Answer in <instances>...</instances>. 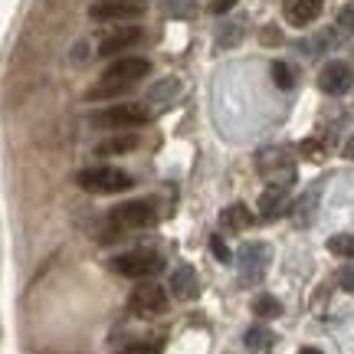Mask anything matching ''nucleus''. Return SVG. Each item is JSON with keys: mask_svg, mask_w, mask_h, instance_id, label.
Returning a JSON list of instances; mask_svg holds the SVG:
<instances>
[{"mask_svg": "<svg viewBox=\"0 0 354 354\" xmlns=\"http://www.w3.org/2000/svg\"><path fill=\"white\" fill-rule=\"evenodd\" d=\"M109 266H112V272H118L125 279H151L165 269V256L151 253V250H135V253L115 256Z\"/></svg>", "mask_w": 354, "mask_h": 354, "instance_id": "7ed1b4c3", "label": "nucleus"}, {"mask_svg": "<svg viewBox=\"0 0 354 354\" xmlns=\"http://www.w3.org/2000/svg\"><path fill=\"white\" fill-rule=\"evenodd\" d=\"M338 26H342L344 33H351L354 37V0L342 7V13H338Z\"/></svg>", "mask_w": 354, "mask_h": 354, "instance_id": "4be33fe9", "label": "nucleus"}, {"mask_svg": "<svg viewBox=\"0 0 354 354\" xmlns=\"http://www.w3.org/2000/svg\"><path fill=\"white\" fill-rule=\"evenodd\" d=\"M220 227L223 230H246V227H253V214L243 207V203H233V207H227L223 214H220Z\"/></svg>", "mask_w": 354, "mask_h": 354, "instance_id": "2eb2a0df", "label": "nucleus"}, {"mask_svg": "<svg viewBox=\"0 0 354 354\" xmlns=\"http://www.w3.org/2000/svg\"><path fill=\"white\" fill-rule=\"evenodd\" d=\"M141 39V26H122V30H115L109 37L99 43V56L102 59H109V56H118V53L131 50L135 43Z\"/></svg>", "mask_w": 354, "mask_h": 354, "instance_id": "f8f14e48", "label": "nucleus"}, {"mask_svg": "<svg viewBox=\"0 0 354 354\" xmlns=\"http://www.w3.org/2000/svg\"><path fill=\"white\" fill-rule=\"evenodd\" d=\"M272 79H276L279 88H292V86H295V73H292L289 63H272Z\"/></svg>", "mask_w": 354, "mask_h": 354, "instance_id": "412c9836", "label": "nucleus"}, {"mask_svg": "<svg viewBox=\"0 0 354 354\" xmlns=\"http://www.w3.org/2000/svg\"><path fill=\"white\" fill-rule=\"evenodd\" d=\"M256 167L263 171V177H279L272 184H292L295 180V165H292V154L286 148H266L256 154Z\"/></svg>", "mask_w": 354, "mask_h": 354, "instance_id": "6e6552de", "label": "nucleus"}, {"mask_svg": "<svg viewBox=\"0 0 354 354\" xmlns=\"http://www.w3.org/2000/svg\"><path fill=\"white\" fill-rule=\"evenodd\" d=\"M151 109L148 105H141V102H122V105H112V109H105V112H99L92 122L99 128H141L151 122Z\"/></svg>", "mask_w": 354, "mask_h": 354, "instance_id": "20e7f679", "label": "nucleus"}, {"mask_svg": "<svg viewBox=\"0 0 354 354\" xmlns=\"http://www.w3.org/2000/svg\"><path fill=\"white\" fill-rule=\"evenodd\" d=\"M351 86H354V69L348 63L331 59V63L322 66V73H318V88H322L325 95H344Z\"/></svg>", "mask_w": 354, "mask_h": 354, "instance_id": "1a4fd4ad", "label": "nucleus"}, {"mask_svg": "<svg viewBox=\"0 0 354 354\" xmlns=\"http://www.w3.org/2000/svg\"><path fill=\"white\" fill-rule=\"evenodd\" d=\"M269 259H272V253H269V246H266V243H246V246H240L236 269H240V282H243V286H256V282L266 276Z\"/></svg>", "mask_w": 354, "mask_h": 354, "instance_id": "0eeeda50", "label": "nucleus"}, {"mask_svg": "<svg viewBox=\"0 0 354 354\" xmlns=\"http://www.w3.org/2000/svg\"><path fill=\"white\" fill-rule=\"evenodd\" d=\"M338 282H342L344 292H354V266H344L342 272H338Z\"/></svg>", "mask_w": 354, "mask_h": 354, "instance_id": "393cba45", "label": "nucleus"}, {"mask_svg": "<svg viewBox=\"0 0 354 354\" xmlns=\"http://www.w3.org/2000/svg\"><path fill=\"white\" fill-rule=\"evenodd\" d=\"M151 76V63L148 59H141V56H125V59H115L105 73H102V79L95 82V86L88 88L86 99H112V95H122V92H128V88H135L141 82V79Z\"/></svg>", "mask_w": 354, "mask_h": 354, "instance_id": "f257e3e1", "label": "nucleus"}, {"mask_svg": "<svg viewBox=\"0 0 354 354\" xmlns=\"http://www.w3.org/2000/svg\"><path fill=\"white\" fill-rule=\"evenodd\" d=\"M165 7L177 20H190V17L197 13V0H165Z\"/></svg>", "mask_w": 354, "mask_h": 354, "instance_id": "aec40b11", "label": "nucleus"}, {"mask_svg": "<svg viewBox=\"0 0 354 354\" xmlns=\"http://www.w3.org/2000/svg\"><path fill=\"white\" fill-rule=\"evenodd\" d=\"M344 158H351V161H354V135L344 141Z\"/></svg>", "mask_w": 354, "mask_h": 354, "instance_id": "bb28decb", "label": "nucleus"}, {"mask_svg": "<svg viewBox=\"0 0 354 354\" xmlns=\"http://www.w3.org/2000/svg\"><path fill=\"white\" fill-rule=\"evenodd\" d=\"M154 203L151 201H125L112 207V214H109V223L115 230H145L154 223Z\"/></svg>", "mask_w": 354, "mask_h": 354, "instance_id": "423d86ee", "label": "nucleus"}, {"mask_svg": "<svg viewBox=\"0 0 354 354\" xmlns=\"http://www.w3.org/2000/svg\"><path fill=\"white\" fill-rule=\"evenodd\" d=\"M328 250L335 256H348V259H354V233H338V236H331Z\"/></svg>", "mask_w": 354, "mask_h": 354, "instance_id": "6ab92c4d", "label": "nucleus"}, {"mask_svg": "<svg viewBox=\"0 0 354 354\" xmlns=\"http://www.w3.org/2000/svg\"><path fill=\"white\" fill-rule=\"evenodd\" d=\"M243 342H246V348H250L253 354H269V351H272V342H276V338H272V331H269V328H263V325H253V328L246 331V338H243Z\"/></svg>", "mask_w": 354, "mask_h": 354, "instance_id": "dca6fc26", "label": "nucleus"}, {"mask_svg": "<svg viewBox=\"0 0 354 354\" xmlns=\"http://www.w3.org/2000/svg\"><path fill=\"white\" fill-rule=\"evenodd\" d=\"M128 305H131V312L138 318H158L167 312V292L158 282H151V279H141L135 286V292H131Z\"/></svg>", "mask_w": 354, "mask_h": 354, "instance_id": "39448f33", "label": "nucleus"}, {"mask_svg": "<svg viewBox=\"0 0 354 354\" xmlns=\"http://www.w3.org/2000/svg\"><path fill=\"white\" fill-rule=\"evenodd\" d=\"M161 351V342H141V344H131L125 351H115V354H158Z\"/></svg>", "mask_w": 354, "mask_h": 354, "instance_id": "5701e85b", "label": "nucleus"}, {"mask_svg": "<svg viewBox=\"0 0 354 354\" xmlns=\"http://www.w3.org/2000/svg\"><path fill=\"white\" fill-rule=\"evenodd\" d=\"M253 312L259 318H279L282 315V305H279L276 295H259V299L253 302Z\"/></svg>", "mask_w": 354, "mask_h": 354, "instance_id": "a211bd4d", "label": "nucleus"}, {"mask_svg": "<svg viewBox=\"0 0 354 354\" xmlns=\"http://www.w3.org/2000/svg\"><path fill=\"white\" fill-rule=\"evenodd\" d=\"M135 3H138V0H135Z\"/></svg>", "mask_w": 354, "mask_h": 354, "instance_id": "c85d7f7f", "label": "nucleus"}, {"mask_svg": "<svg viewBox=\"0 0 354 354\" xmlns=\"http://www.w3.org/2000/svg\"><path fill=\"white\" fill-rule=\"evenodd\" d=\"M92 20H135L141 17V7L135 0H95L88 7Z\"/></svg>", "mask_w": 354, "mask_h": 354, "instance_id": "9d476101", "label": "nucleus"}, {"mask_svg": "<svg viewBox=\"0 0 354 354\" xmlns=\"http://www.w3.org/2000/svg\"><path fill=\"white\" fill-rule=\"evenodd\" d=\"M171 292H174L177 299H184V302H190V299H197V292H201L197 272H194L190 266H180V269L174 272V279H171Z\"/></svg>", "mask_w": 354, "mask_h": 354, "instance_id": "4468645a", "label": "nucleus"}, {"mask_svg": "<svg viewBox=\"0 0 354 354\" xmlns=\"http://www.w3.org/2000/svg\"><path fill=\"white\" fill-rule=\"evenodd\" d=\"M76 180H79V187L88 190V194H122V190H128L131 184H135L125 171L109 167V165L86 167V171H79Z\"/></svg>", "mask_w": 354, "mask_h": 354, "instance_id": "f03ea898", "label": "nucleus"}, {"mask_svg": "<svg viewBox=\"0 0 354 354\" xmlns=\"http://www.w3.org/2000/svg\"><path fill=\"white\" fill-rule=\"evenodd\" d=\"M233 7H236V0H214V7H210V10L214 13H230Z\"/></svg>", "mask_w": 354, "mask_h": 354, "instance_id": "a878e982", "label": "nucleus"}, {"mask_svg": "<svg viewBox=\"0 0 354 354\" xmlns=\"http://www.w3.org/2000/svg\"><path fill=\"white\" fill-rule=\"evenodd\" d=\"M302 354H322V351H315V348H302Z\"/></svg>", "mask_w": 354, "mask_h": 354, "instance_id": "cd10ccee", "label": "nucleus"}, {"mask_svg": "<svg viewBox=\"0 0 354 354\" xmlns=\"http://www.w3.org/2000/svg\"><path fill=\"white\" fill-rule=\"evenodd\" d=\"M289 210V184H269L259 194V216L263 220H279Z\"/></svg>", "mask_w": 354, "mask_h": 354, "instance_id": "9b49d317", "label": "nucleus"}, {"mask_svg": "<svg viewBox=\"0 0 354 354\" xmlns=\"http://www.w3.org/2000/svg\"><path fill=\"white\" fill-rule=\"evenodd\" d=\"M210 250H214V256L220 263H230V250H227V243H223V236H210Z\"/></svg>", "mask_w": 354, "mask_h": 354, "instance_id": "b1692460", "label": "nucleus"}, {"mask_svg": "<svg viewBox=\"0 0 354 354\" xmlns=\"http://www.w3.org/2000/svg\"><path fill=\"white\" fill-rule=\"evenodd\" d=\"M322 3L325 0H282V13L292 26H308L322 13Z\"/></svg>", "mask_w": 354, "mask_h": 354, "instance_id": "ddd939ff", "label": "nucleus"}, {"mask_svg": "<svg viewBox=\"0 0 354 354\" xmlns=\"http://www.w3.org/2000/svg\"><path fill=\"white\" fill-rule=\"evenodd\" d=\"M138 148V135H115V138H109V141H102L95 151L99 154H128V151H135Z\"/></svg>", "mask_w": 354, "mask_h": 354, "instance_id": "f3484780", "label": "nucleus"}]
</instances>
